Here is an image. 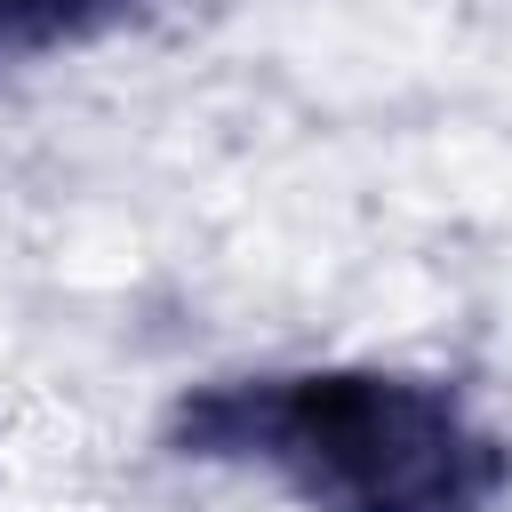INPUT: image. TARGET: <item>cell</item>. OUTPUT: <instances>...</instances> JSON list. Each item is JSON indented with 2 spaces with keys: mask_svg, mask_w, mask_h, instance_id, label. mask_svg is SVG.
<instances>
[{
  "mask_svg": "<svg viewBox=\"0 0 512 512\" xmlns=\"http://www.w3.org/2000/svg\"><path fill=\"white\" fill-rule=\"evenodd\" d=\"M168 448L264 472L304 512H496L512 496V440L448 376L376 360L208 376L176 392Z\"/></svg>",
  "mask_w": 512,
  "mask_h": 512,
  "instance_id": "1",
  "label": "cell"
},
{
  "mask_svg": "<svg viewBox=\"0 0 512 512\" xmlns=\"http://www.w3.org/2000/svg\"><path fill=\"white\" fill-rule=\"evenodd\" d=\"M128 16H144V0H0V64L88 48V40L120 32Z\"/></svg>",
  "mask_w": 512,
  "mask_h": 512,
  "instance_id": "2",
  "label": "cell"
}]
</instances>
